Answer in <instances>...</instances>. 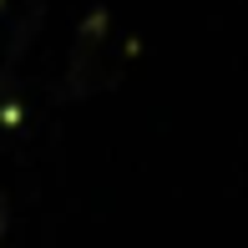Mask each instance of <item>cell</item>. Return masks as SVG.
<instances>
[{
	"label": "cell",
	"mask_w": 248,
	"mask_h": 248,
	"mask_svg": "<svg viewBox=\"0 0 248 248\" xmlns=\"http://www.w3.org/2000/svg\"><path fill=\"white\" fill-rule=\"evenodd\" d=\"M5 223H10V202H5V193H0V238H5Z\"/></svg>",
	"instance_id": "6da1fadb"
},
{
	"label": "cell",
	"mask_w": 248,
	"mask_h": 248,
	"mask_svg": "<svg viewBox=\"0 0 248 248\" xmlns=\"http://www.w3.org/2000/svg\"><path fill=\"white\" fill-rule=\"evenodd\" d=\"M0 10H5V0H0Z\"/></svg>",
	"instance_id": "7a4b0ae2"
}]
</instances>
